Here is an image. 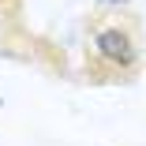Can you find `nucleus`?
I'll return each mask as SVG.
<instances>
[{
	"label": "nucleus",
	"instance_id": "obj_2",
	"mask_svg": "<svg viewBox=\"0 0 146 146\" xmlns=\"http://www.w3.org/2000/svg\"><path fill=\"white\" fill-rule=\"evenodd\" d=\"M131 0H98V8L101 11H120V8H127Z\"/></svg>",
	"mask_w": 146,
	"mask_h": 146
},
{
	"label": "nucleus",
	"instance_id": "obj_1",
	"mask_svg": "<svg viewBox=\"0 0 146 146\" xmlns=\"http://www.w3.org/2000/svg\"><path fill=\"white\" fill-rule=\"evenodd\" d=\"M90 45H94V64L101 68H112V82L120 79H135L139 75V64H142V52H139V41H135V30L127 23H98L94 34H90Z\"/></svg>",
	"mask_w": 146,
	"mask_h": 146
}]
</instances>
